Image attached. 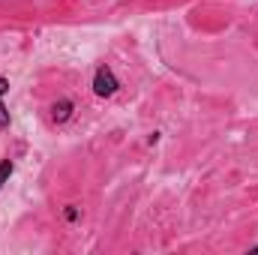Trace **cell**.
<instances>
[{
	"mask_svg": "<svg viewBox=\"0 0 258 255\" xmlns=\"http://www.w3.org/2000/svg\"><path fill=\"white\" fill-rule=\"evenodd\" d=\"M6 93H9V78L0 75V96H6Z\"/></svg>",
	"mask_w": 258,
	"mask_h": 255,
	"instance_id": "6",
	"label": "cell"
},
{
	"mask_svg": "<svg viewBox=\"0 0 258 255\" xmlns=\"http://www.w3.org/2000/svg\"><path fill=\"white\" fill-rule=\"evenodd\" d=\"M120 90V81H117V75H114V69L111 66H96V72H93V93L96 96H102V99H111L114 93Z\"/></svg>",
	"mask_w": 258,
	"mask_h": 255,
	"instance_id": "1",
	"label": "cell"
},
{
	"mask_svg": "<svg viewBox=\"0 0 258 255\" xmlns=\"http://www.w3.org/2000/svg\"><path fill=\"white\" fill-rule=\"evenodd\" d=\"M9 129V108L3 105V96H0V132Z\"/></svg>",
	"mask_w": 258,
	"mask_h": 255,
	"instance_id": "5",
	"label": "cell"
},
{
	"mask_svg": "<svg viewBox=\"0 0 258 255\" xmlns=\"http://www.w3.org/2000/svg\"><path fill=\"white\" fill-rule=\"evenodd\" d=\"M249 252H258V246H252V249H249Z\"/></svg>",
	"mask_w": 258,
	"mask_h": 255,
	"instance_id": "7",
	"label": "cell"
},
{
	"mask_svg": "<svg viewBox=\"0 0 258 255\" xmlns=\"http://www.w3.org/2000/svg\"><path fill=\"white\" fill-rule=\"evenodd\" d=\"M78 216H81V207H75V204H69V207L63 210V219H66V222H75Z\"/></svg>",
	"mask_w": 258,
	"mask_h": 255,
	"instance_id": "4",
	"label": "cell"
},
{
	"mask_svg": "<svg viewBox=\"0 0 258 255\" xmlns=\"http://www.w3.org/2000/svg\"><path fill=\"white\" fill-rule=\"evenodd\" d=\"M12 171H15V165H12V159H0V186L12 177Z\"/></svg>",
	"mask_w": 258,
	"mask_h": 255,
	"instance_id": "3",
	"label": "cell"
},
{
	"mask_svg": "<svg viewBox=\"0 0 258 255\" xmlns=\"http://www.w3.org/2000/svg\"><path fill=\"white\" fill-rule=\"evenodd\" d=\"M72 114H75V102H72V99H57V102L51 105V120H54V123L72 120Z\"/></svg>",
	"mask_w": 258,
	"mask_h": 255,
	"instance_id": "2",
	"label": "cell"
}]
</instances>
